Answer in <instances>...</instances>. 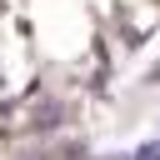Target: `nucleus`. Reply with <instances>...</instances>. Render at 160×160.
I'll return each instance as SVG.
<instances>
[{"label": "nucleus", "instance_id": "nucleus-1", "mask_svg": "<svg viewBox=\"0 0 160 160\" xmlns=\"http://www.w3.org/2000/svg\"><path fill=\"white\" fill-rule=\"evenodd\" d=\"M135 160H160V140H145V145L135 150Z\"/></svg>", "mask_w": 160, "mask_h": 160}]
</instances>
